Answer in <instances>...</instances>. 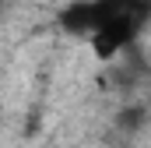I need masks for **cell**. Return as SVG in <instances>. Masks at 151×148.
I'll use <instances>...</instances> for the list:
<instances>
[{"mask_svg": "<svg viewBox=\"0 0 151 148\" xmlns=\"http://www.w3.org/2000/svg\"><path fill=\"white\" fill-rule=\"evenodd\" d=\"M95 7H99V25L88 36V42L99 60L119 57L151 14V0H95Z\"/></svg>", "mask_w": 151, "mask_h": 148, "instance_id": "1", "label": "cell"}, {"mask_svg": "<svg viewBox=\"0 0 151 148\" xmlns=\"http://www.w3.org/2000/svg\"><path fill=\"white\" fill-rule=\"evenodd\" d=\"M95 25H99V7H95V0H77V4H70V7L60 11V28L70 32V36L88 39L95 32Z\"/></svg>", "mask_w": 151, "mask_h": 148, "instance_id": "2", "label": "cell"}]
</instances>
